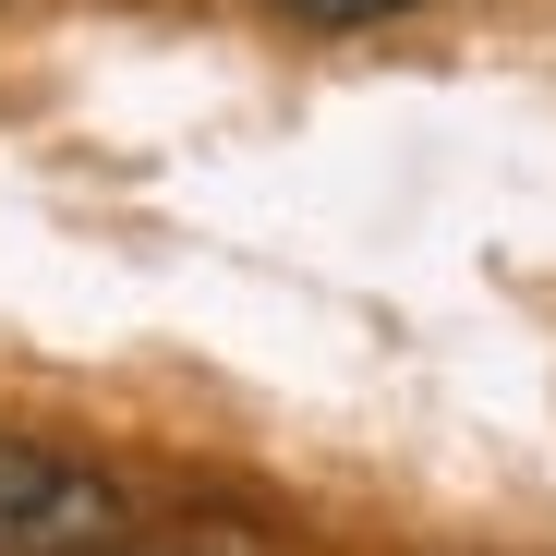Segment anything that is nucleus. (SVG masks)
Masks as SVG:
<instances>
[{
  "mask_svg": "<svg viewBox=\"0 0 556 556\" xmlns=\"http://www.w3.org/2000/svg\"><path fill=\"white\" fill-rule=\"evenodd\" d=\"M110 532H122V496L85 459L0 435V556H98Z\"/></svg>",
  "mask_w": 556,
  "mask_h": 556,
  "instance_id": "f257e3e1",
  "label": "nucleus"
},
{
  "mask_svg": "<svg viewBox=\"0 0 556 556\" xmlns=\"http://www.w3.org/2000/svg\"><path fill=\"white\" fill-rule=\"evenodd\" d=\"M278 13H303V25H363V13H400V0H278Z\"/></svg>",
  "mask_w": 556,
  "mask_h": 556,
  "instance_id": "f03ea898",
  "label": "nucleus"
}]
</instances>
